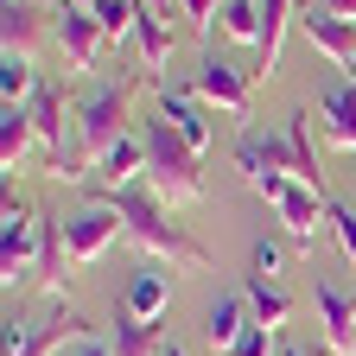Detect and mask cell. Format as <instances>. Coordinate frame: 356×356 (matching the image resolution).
<instances>
[{
  "mask_svg": "<svg viewBox=\"0 0 356 356\" xmlns=\"http://www.w3.org/2000/svg\"><path fill=\"white\" fill-rule=\"evenodd\" d=\"M147 7H159V13H165V7H172V0H147Z\"/></svg>",
  "mask_w": 356,
  "mask_h": 356,
  "instance_id": "cell-34",
  "label": "cell"
},
{
  "mask_svg": "<svg viewBox=\"0 0 356 356\" xmlns=\"http://www.w3.org/2000/svg\"><path fill=\"white\" fill-rule=\"evenodd\" d=\"M38 70H32V58H13V51H0V96H7V108H26L32 96H38Z\"/></svg>",
  "mask_w": 356,
  "mask_h": 356,
  "instance_id": "cell-22",
  "label": "cell"
},
{
  "mask_svg": "<svg viewBox=\"0 0 356 356\" xmlns=\"http://www.w3.org/2000/svg\"><path fill=\"white\" fill-rule=\"evenodd\" d=\"M64 337H89V325L76 318V312H64V318H51V325H19V318H7V350H0V356H58Z\"/></svg>",
  "mask_w": 356,
  "mask_h": 356,
  "instance_id": "cell-13",
  "label": "cell"
},
{
  "mask_svg": "<svg viewBox=\"0 0 356 356\" xmlns=\"http://www.w3.org/2000/svg\"><path fill=\"white\" fill-rule=\"evenodd\" d=\"M172 293H178V280L165 274V267H140V274L127 280V299H121V312H134V318H147V325H165Z\"/></svg>",
  "mask_w": 356,
  "mask_h": 356,
  "instance_id": "cell-14",
  "label": "cell"
},
{
  "mask_svg": "<svg viewBox=\"0 0 356 356\" xmlns=\"http://www.w3.org/2000/svg\"><path fill=\"white\" fill-rule=\"evenodd\" d=\"M293 13H305V0H261V44H254V76H274V70H280V38H286Z\"/></svg>",
  "mask_w": 356,
  "mask_h": 356,
  "instance_id": "cell-15",
  "label": "cell"
},
{
  "mask_svg": "<svg viewBox=\"0 0 356 356\" xmlns=\"http://www.w3.org/2000/svg\"><path fill=\"white\" fill-rule=\"evenodd\" d=\"M299 32L312 38V51H325L343 76H350V64H356V26L350 19H337V13H325L318 0H305V13H299Z\"/></svg>",
  "mask_w": 356,
  "mask_h": 356,
  "instance_id": "cell-11",
  "label": "cell"
},
{
  "mask_svg": "<svg viewBox=\"0 0 356 356\" xmlns=\"http://www.w3.org/2000/svg\"><path fill=\"white\" fill-rule=\"evenodd\" d=\"M89 13L102 19V32H108V44H121L134 26H140V0H89Z\"/></svg>",
  "mask_w": 356,
  "mask_h": 356,
  "instance_id": "cell-25",
  "label": "cell"
},
{
  "mask_svg": "<svg viewBox=\"0 0 356 356\" xmlns=\"http://www.w3.org/2000/svg\"><path fill=\"white\" fill-rule=\"evenodd\" d=\"M38 38H44V13H38V0H7V7H0V51L32 58V51H38Z\"/></svg>",
  "mask_w": 356,
  "mask_h": 356,
  "instance_id": "cell-16",
  "label": "cell"
},
{
  "mask_svg": "<svg viewBox=\"0 0 356 356\" xmlns=\"http://www.w3.org/2000/svg\"><path fill=\"white\" fill-rule=\"evenodd\" d=\"M242 299H248V312H254V325H267V331H286V318H293V299H286V286L280 280H261V274H248L242 280Z\"/></svg>",
  "mask_w": 356,
  "mask_h": 356,
  "instance_id": "cell-19",
  "label": "cell"
},
{
  "mask_svg": "<svg viewBox=\"0 0 356 356\" xmlns=\"http://www.w3.org/2000/svg\"><path fill=\"white\" fill-rule=\"evenodd\" d=\"M236 172L248 178V185H261V178H274V172H286L293 185H299V153H293V140H286V127H280V134L242 127V140H236Z\"/></svg>",
  "mask_w": 356,
  "mask_h": 356,
  "instance_id": "cell-9",
  "label": "cell"
},
{
  "mask_svg": "<svg viewBox=\"0 0 356 356\" xmlns=\"http://www.w3.org/2000/svg\"><path fill=\"white\" fill-rule=\"evenodd\" d=\"M32 147H38L32 115H26V108H0V165H7V178H13V172H26Z\"/></svg>",
  "mask_w": 356,
  "mask_h": 356,
  "instance_id": "cell-21",
  "label": "cell"
},
{
  "mask_svg": "<svg viewBox=\"0 0 356 356\" xmlns=\"http://www.w3.org/2000/svg\"><path fill=\"white\" fill-rule=\"evenodd\" d=\"M191 89H197V102H204L210 115H236V121H248V108H254V70L222 64L216 51H204V64H197Z\"/></svg>",
  "mask_w": 356,
  "mask_h": 356,
  "instance_id": "cell-6",
  "label": "cell"
},
{
  "mask_svg": "<svg viewBox=\"0 0 356 356\" xmlns=\"http://www.w3.org/2000/svg\"><path fill=\"white\" fill-rule=\"evenodd\" d=\"M134 89H140V76H121V83H96V89L76 102V121H70V127H76V153H83L89 165H96L121 134H134V127H127Z\"/></svg>",
  "mask_w": 356,
  "mask_h": 356,
  "instance_id": "cell-3",
  "label": "cell"
},
{
  "mask_svg": "<svg viewBox=\"0 0 356 356\" xmlns=\"http://www.w3.org/2000/svg\"><path fill=\"white\" fill-rule=\"evenodd\" d=\"M115 242H127V229H121V216L108 204H83L64 222V254H70V267H96L102 254H115Z\"/></svg>",
  "mask_w": 356,
  "mask_h": 356,
  "instance_id": "cell-8",
  "label": "cell"
},
{
  "mask_svg": "<svg viewBox=\"0 0 356 356\" xmlns=\"http://www.w3.org/2000/svg\"><path fill=\"white\" fill-rule=\"evenodd\" d=\"M159 121H165L197 159L210 153V108L197 102V89H159Z\"/></svg>",
  "mask_w": 356,
  "mask_h": 356,
  "instance_id": "cell-12",
  "label": "cell"
},
{
  "mask_svg": "<svg viewBox=\"0 0 356 356\" xmlns=\"http://www.w3.org/2000/svg\"><path fill=\"white\" fill-rule=\"evenodd\" d=\"M140 134H147V185H153L165 204H204V191H210V185H204V159L178 140L159 115H153Z\"/></svg>",
  "mask_w": 356,
  "mask_h": 356,
  "instance_id": "cell-2",
  "label": "cell"
},
{
  "mask_svg": "<svg viewBox=\"0 0 356 356\" xmlns=\"http://www.w3.org/2000/svg\"><path fill=\"white\" fill-rule=\"evenodd\" d=\"M280 356H318V350H305V343H286V350H280Z\"/></svg>",
  "mask_w": 356,
  "mask_h": 356,
  "instance_id": "cell-32",
  "label": "cell"
},
{
  "mask_svg": "<svg viewBox=\"0 0 356 356\" xmlns=\"http://www.w3.org/2000/svg\"><path fill=\"white\" fill-rule=\"evenodd\" d=\"M210 32L236 38V44H261V0H222V13H216Z\"/></svg>",
  "mask_w": 356,
  "mask_h": 356,
  "instance_id": "cell-23",
  "label": "cell"
},
{
  "mask_svg": "<svg viewBox=\"0 0 356 356\" xmlns=\"http://www.w3.org/2000/svg\"><path fill=\"white\" fill-rule=\"evenodd\" d=\"M318 127H325V140L356 153V83H337L318 96Z\"/></svg>",
  "mask_w": 356,
  "mask_h": 356,
  "instance_id": "cell-17",
  "label": "cell"
},
{
  "mask_svg": "<svg viewBox=\"0 0 356 356\" xmlns=\"http://www.w3.org/2000/svg\"><path fill=\"white\" fill-rule=\"evenodd\" d=\"M159 19H165V13H159V7H147V0H140V26H134V38H140V58H147V70L172 64V32H165Z\"/></svg>",
  "mask_w": 356,
  "mask_h": 356,
  "instance_id": "cell-24",
  "label": "cell"
},
{
  "mask_svg": "<svg viewBox=\"0 0 356 356\" xmlns=\"http://www.w3.org/2000/svg\"><path fill=\"white\" fill-rule=\"evenodd\" d=\"M229 356H274V331H267V325H248V331L229 343Z\"/></svg>",
  "mask_w": 356,
  "mask_h": 356,
  "instance_id": "cell-28",
  "label": "cell"
},
{
  "mask_svg": "<svg viewBox=\"0 0 356 356\" xmlns=\"http://www.w3.org/2000/svg\"><path fill=\"white\" fill-rule=\"evenodd\" d=\"M76 7H89V0H76Z\"/></svg>",
  "mask_w": 356,
  "mask_h": 356,
  "instance_id": "cell-36",
  "label": "cell"
},
{
  "mask_svg": "<svg viewBox=\"0 0 356 356\" xmlns=\"http://www.w3.org/2000/svg\"><path fill=\"white\" fill-rule=\"evenodd\" d=\"M178 7H185V19H197L204 32L216 26V13H222V0H178Z\"/></svg>",
  "mask_w": 356,
  "mask_h": 356,
  "instance_id": "cell-29",
  "label": "cell"
},
{
  "mask_svg": "<svg viewBox=\"0 0 356 356\" xmlns=\"http://www.w3.org/2000/svg\"><path fill=\"white\" fill-rule=\"evenodd\" d=\"M248 325H254L248 299H242V293H222V299H216V305L204 312V343H210L216 356H229V343H236V337H242Z\"/></svg>",
  "mask_w": 356,
  "mask_h": 356,
  "instance_id": "cell-18",
  "label": "cell"
},
{
  "mask_svg": "<svg viewBox=\"0 0 356 356\" xmlns=\"http://www.w3.org/2000/svg\"><path fill=\"white\" fill-rule=\"evenodd\" d=\"M350 83H356V64H350Z\"/></svg>",
  "mask_w": 356,
  "mask_h": 356,
  "instance_id": "cell-35",
  "label": "cell"
},
{
  "mask_svg": "<svg viewBox=\"0 0 356 356\" xmlns=\"http://www.w3.org/2000/svg\"><path fill=\"white\" fill-rule=\"evenodd\" d=\"M312 305H318V343H325V356H356V299H343L331 280H312Z\"/></svg>",
  "mask_w": 356,
  "mask_h": 356,
  "instance_id": "cell-10",
  "label": "cell"
},
{
  "mask_svg": "<svg viewBox=\"0 0 356 356\" xmlns=\"http://www.w3.org/2000/svg\"><path fill=\"white\" fill-rule=\"evenodd\" d=\"M331 236H337L343 261L356 267V210H350V204H331Z\"/></svg>",
  "mask_w": 356,
  "mask_h": 356,
  "instance_id": "cell-27",
  "label": "cell"
},
{
  "mask_svg": "<svg viewBox=\"0 0 356 356\" xmlns=\"http://www.w3.org/2000/svg\"><path fill=\"white\" fill-rule=\"evenodd\" d=\"M38 248H44V216L7 185V216H0V286L7 293L38 274Z\"/></svg>",
  "mask_w": 356,
  "mask_h": 356,
  "instance_id": "cell-5",
  "label": "cell"
},
{
  "mask_svg": "<svg viewBox=\"0 0 356 356\" xmlns=\"http://www.w3.org/2000/svg\"><path fill=\"white\" fill-rule=\"evenodd\" d=\"M318 7H325V13H337V19H350V26H356V0H318Z\"/></svg>",
  "mask_w": 356,
  "mask_h": 356,
  "instance_id": "cell-31",
  "label": "cell"
},
{
  "mask_svg": "<svg viewBox=\"0 0 356 356\" xmlns=\"http://www.w3.org/2000/svg\"><path fill=\"white\" fill-rule=\"evenodd\" d=\"M51 38H58V51H64V70H96L102 51H108L102 19L89 13V7H76V0H64V7L51 13Z\"/></svg>",
  "mask_w": 356,
  "mask_h": 356,
  "instance_id": "cell-7",
  "label": "cell"
},
{
  "mask_svg": "<svg viewBox=\"0 0 356 356\" xmlns=\"http://www.w3.org/2000/svg\"><path fill=\"white\" fill-rule=\"evenodd\" d=\"M159 356H185V350H178V343H165V350H159Z\"/></svg>",
  "mask_w": 356,
  "mask_h": 356,
  "instance_id": "cell-33",
  "label": "cell"
},
{
  "mask_svg": "<svg viewBox=\"0 0 356 356\" xmlns=\"http://www.w3.org/2000/svg\"><path fill=\"white\" fill-rule=\"evenodd\" d=\"M64 356H115V350H108V343H102V337H76V343H70V350H64Z\"/></svg>",
  "mask_w": 356,
  "mask_h": 356,
  "instance_id": "cell-30",
  "label": "cell"
},
{
  "mask_svg": "<svg viewBox=\"0 0 356 356\" xmlns=\"http://www.w3.org/2000/svg\"><path fill=\"white\" fill-rule=\"evenodd\" d=\"M165 343H172L165 325H147V318H134V312H121L115 331H108V350H115V356H159Z\"/></svg>",
  "mask_w": 356,
  "mask_h": 356,
  "instance_id": "cell-20",
  "label": "cell"
},
{
  "mask_svg": "<svg viewBox=\"0 0 356 356\" xmlns=\"http://www.w3.org/2000/svg\"><path fill=\"white\" fill-rule=\"evenodd\" d=\"M248 191H261V197H267V210L280 216V229H286V242H293L299 254H312V248H318V229L331 222V197H325V191L293 185L286 172L261 178V185H248Z\"/></svg>",
  "mask_w": 356,
  "mask_h": 356,
  "instance_id": "cell-4",
  "label": "cell"
},
{
  "mask_svg": "<svg viewBox=\"0 0 356 356\" xmlns=\"http://www.w3.org/2000/svg\"><path fill=\"white\" fill-rule=\"evenodd\" d=\"M96 204H108L121 216L127 242L140 248L153 267H165V274H210V248L197 236H185V222H172V204L147 185H121V191H96Z\"/></svg>",
  "mask_w": 356,
  "mask_h": 356,
  "instance_id": "cell-1",
  "label": "cell"
},
{
  "mask_svg": "<svg viewBox=\"0 0 356 356\" xmlns=\"http://www.w3.org/2000/svg\"><path fill=\"white\" fill-rule=\"evenodd\" d=\"M280 267H286V248L280 242H254V254H248V274H261V280H280Z\"/></svg>",
  "mask_w": 356,
  "mask_h": 356,
  "instance_id": "cell-26",
  "label": "cell"
}]
</instances>
